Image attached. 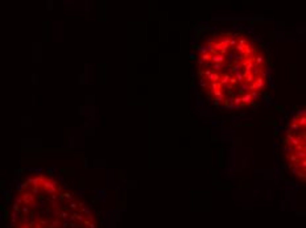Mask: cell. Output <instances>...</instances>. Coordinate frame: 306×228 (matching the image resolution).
Wrapping results in <instances>:
<instances>
[{"instance_id": "cell-2", "label": "cell", "mask_w": 306, "mask_h": 228, "mask_svg": "<svg viewBox=\"0 0 306 228\" xmlns=\"http://www.w3.org/2000/svg\"><path fill=\"white\" fill-rule=\"evenodd\" d=\"M9 228H99L92 210L54 175L34 173L20 183Z\"/></svg>"}, {"instance_id": "cell-1", "label": "cell", "mask_w": 306, "mask_h": 228, "mask_svg": "<svg viewBox=\"0 0 306 228\" xmlns=\"http://www.w3.org/2000/svg\"><path fill=\"white\" fill-rule=\"evenodd\" d=\"M195 71L210 103L228 111L247 110L264 98L269 85L267 54L243 32H215L195 53Z\"/></svg>"}, {"instance_id": "cell-3", "label": "cell", "mask_w": 306, "mask_h": 228, "mask_svg": "<svg viewBox=\"0 0 306 228\" xmlns=\"http://www.w3.org/2000/svg\"><path fill=\"white\" fill-rule=\"evenodd\" d=\"M284 156L292 174L302 183L306 177V115L301 110L290 119L282 138Z\"/></svg>"}]
</instances>
